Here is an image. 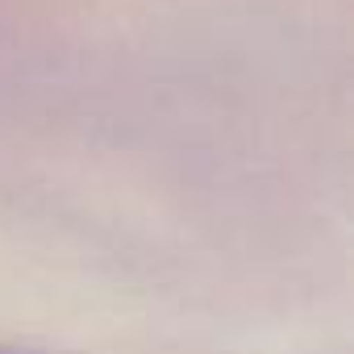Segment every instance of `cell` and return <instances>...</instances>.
<instances>
[{
	"instance_id": "6da1fadb",
	"label": "cell",
	"mask_w": 354,
	"mask_h": 354,
	"mask_svg": "<svg viewBox=\"0 0 354 354\" xmlns=\"http://www.w3.org/2000/svg\"><path fill=\"white\" fill-rule=\"evenodd\" d=\"M0 354H26V350H0Z\"/></svg>"
}]
</instances>
